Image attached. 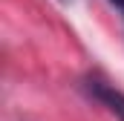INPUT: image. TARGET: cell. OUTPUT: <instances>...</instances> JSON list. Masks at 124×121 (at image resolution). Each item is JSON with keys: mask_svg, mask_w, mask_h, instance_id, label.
Listing matches in <instances>:
<instances>
[{"mask_svg": "<svg viewBox=\"0 0 124 121\" xmlns=\"http://www.w3.org/2000/svg\"><path fill=\"white\" fill-rule=\"evenodd\" d=\"M81 90L87 92L93 101H98L101 107H107V113H113L118 121H124V92L116 90L107 78H101V75H87V78H81Z\"/></svg>", "mask_w": 124, "mask_h": 121, "instance_id": "obj_1", "label": "cell"}, {"mask_svg": "<svg viewBox=\"0 0 124 121\" xmlns=\"http://www.w3.org/2000/svg\"><path fill=\"white\" fill-rule=\"evenodd\" d=\"M58 3H63V6H72V3H75V0H58Z\"/></svg>", "mask_w": 124, "mask_h": 121, "instance_id": "obj_2", "label": "cell"}, {"mask_svg": "<svg viewBox=\"0 0 124 121\" xmlns=\"http://www.w3.org/2000/svg\"><path fill=\"white\" fill-rule=\"evenodd\" d=\"M110 3H113V6H121V3H124V0H110Z\"/></svg>", "mask_w": 124, "mask_h": 121, "instance_id": "obj_3", "label": "cell"}, {"mask_svg": "<svg viewBox=\"0 0 124 121\" xmlns=\"http://www.w3.org/2000/svg\"><path fill=\"white\" fill-rule=\"evenodd\" d=\"M118 9H121V15H124V3H121V6H118Z\"/></svg>", "mask_w": 124, "mask_h": 121, "instance_id": "obj_4", "label": "cell"}]
</instances>
